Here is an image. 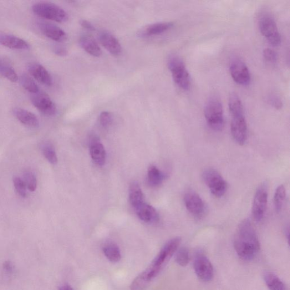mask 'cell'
Masks as SVG:
<instances>
[{
    "mask_svg": "<svg viewBox=\"0 0 290 290\" xmlns=\"http://www.w3.org/2000/svg\"><path fill=\"white\" fill-rule=\"evenodd\" d=\"M234 248L239 258L246 261L252 260L260 250L255 229L248 219L243 220L237 228L234 238Z\"/></svg>",
    "mask_w": 290,
    "mask_h": 290,
    "instance_id": "1",
    "label": "cell"
},
{
    "mask_svg": "<svg viewBox=\"0 0 290 290\" xmlns=\"http://www.w3.org/2000/svg\"><path fill=\"white\" fill-rule=\"evenodd\" d=\"M181 238L176 237L166 243L149 268L140 275L149 283L160 273L179 248Z\"/></svg>",
    "mask_w": 290,
    "mask_h": 290,
    "instance_id": "2",
    "label": "cell"
},
{
    "mask_svg": "<svg viewBox=\"0 0 290 290\" xmlns=\"http://www.w3.org/2000/svg\"><path fill=\"white\" fill-rule=\"evenodd\" d=\"M204 114L207 123L215 131H220L225 127L223 106L217 97L208 99L205 107Z\"/></svg>",
    "mask_w": 290,
    "mask_h": 290,
    "instance_id": "3",
    "label": "cell"
},
{
    "mask_svg": "<svg viewBox=\"0 0 290 290\" xmlns=\"http://www.w3.org/2000/svg\"><path fill=\"white\" fill-rule=\"evenodd\" d=\"M33 11L40 17L60 23L67 22L69 18L68 13L62 8L51 3H36L33 7Z\"/></svg>",
    "mask_w": 290,
    "mask_h": 290,
    "instance_id": "4",
    "label": "cell"
},
{
    "mask_svg": "<svg viewBox=\"0 0 290 290\" xmlns=\"http://www.w3.org/2000/svg\"><path fill=\"white\" fill-rule=\"evenodd\" d=\"M168 67L175 84L183 90L189 89L191 85L190 75L183 61L177 56H171L168 59Z\"/></svg>",
    "mask_w": 290,
    "mask_h": 290,
    "instance_id": "5",
    "label": "cell"
},
{
    "mask_svg": "<svg viewBox=\"0 0 290 290\" xmlns=\"http://www.w3.org/2000/svg\"><path fill=\"white\" fill-rule=\"evenodd\" d=\"M258 24L262 35L270 44L274 46H277L281 43V35L276 22L271 15L268 13L262 14L259 17Z\"/></svg>",
    "mask_w": 290,
    "mask_h": 290,
    "instance_id": "6",
    "label": "cell"
},
{
    "mask_svg": "<svg viewBox=\"0 0 290 290\" xmlns=\"http://www.w3.org/2000/svg\"><path fill=\"white\" fill-rule=\"evenodd\" d=\"M203 179L214 196L220 198L225 195L227 184L220 172L216 170L207 169L203 172Z\"/></svg>",
    "mask_w": 290,
    "mask_h": 290,
    "instance_id": "7",
    "label": "cell"
},
{
    "mask_svg": "<svg viewBox=\"0 0 290 290\" xmlns=\"http://www.w3.org/2000/svg\"><path fill=\"white\" fill-rule=\"evenodd\" d=\"M268 187L266 183L263 182L259 186L254 195L252 213L254 220L260 222L266 215L268 203Z\"/></svg>",
    "mask_w": 290,
    "mask_h": 290,
    "instance_id": "8",
    "label": "cell"
},
{
    "mask_svg": "<svg viewBox=\"0 0 290 290\" xmlns=\"http://www.w3.org/2000/svg\"><path fill=\"white\" fill-rule=\"evenodd\" d=\"M193 268L198 278L203 282L210 281L213 278L214 270L209 259L201 252L196 253Z\"/></svg>",
    "mask_w": 290,
    "mask_h": 290,
    "instance_id": "9",
    "label": "cell"
},
{
    "mask_svg": "<svg viewBox=\"0 0 290 290\" xmlns=\"http://www.w3.org/2000/svg\"><path fill=\"white\" fill-rule=\"evenodd\" d=\"M230 72L234 81L239 85L247 86L251 82V74L247 65L239 58H234L230 64Z\"/></svg>",
    "mask_w": 290,
    "mask_h": 290,
    "instance_id": "10",
    "label": "cell"
},
{
    "mask_svg": "<svg viewBox=\"0 0 290 290\" xmlns=\"http://www.w3.org/2000/svg\"><path fill=\"white\" fill-rule=\"evenodd\" d=\"M231 132L233 139L239 145L246 144L248 137L247 122L244 114L232 116Z\"/></svg>",
    "mask_w": 290,
    "mask_h": 290,
    "instance_id": "11",
    "label": "cell"
},
{
    "mask_svg": "<svg viewBox=\"0 0 290 290\" xmlns=\"http://www.w3.org/2000/svg\"><path fill=\"white\" fill-rule=\"evenodd\" d=\"M31 99L35 108L44 115L53 116L57 113V107L54 101L43 91L33 94Z\"/></svg>",
    "mask_w": 290,
    "mask_h": 290,
    "instance_id": "12",
    "label": "cell"
},
{
    "mask_svg": "<svg viewBox=\"0 0 290 290\" xmlns=\"http://www.w3.org/2000/svg\"><path fill=\"white\" fill-rule=\"evenodd\" d=\"M184 202L187 209L193 216L200 217L204 213L205 203L197 193L193 191L186 193L184 197Z\"/></svg>",
    "mask_w": 290,
    "mask_h": 290,
    "instance_id": "13",
    "label": "cell"
},
{
    "mask_svg": "<svg viewBox=\"0 0 290 290\" xmlns=\"http://www.w3.org/2000/svg\"><path fill=\"white\" fill-rule=\"evenodd\" d=\"M98 39L100 44L111 55L118 57L123 51V48H122L119 40L110 33L108 32H100L98 35Z\"/></svg>",
    "mask_w": 290,
    "mask_h": 290,
    "instance_id": "14",
    "label": "cell"
},
{
    "mask_svg": "<svg viewBox=\"0 0 290 290\" xmlns=\"http://www.w3.org/2000/svg\"><path fill=\"white\" fill-rule=\"evenodd\" d=\"M28 71L30 74L40 83L50 86L53 84L51 75L43 66L38 63H33L28 66Z\"/></svg>",
    "mask_w": 290,
    "mask_h": 290,
    "instance_id": "15",
    "label": "cell"
},
{
    "mask_svg": "<svg viewBox=\"0 0 290 290\" xmlns=\"http://www.w3.org/2000/svg\"><path fill=\"white\" fill-rule=\"evenodd\" d=\"M39 28L42 33L47 38L57 42H62L67 38V34L64 30L54 23L42 22Z\"/></svg>",
    "mask_w": 290,
    "mask_h": 290,
    "instance_id": "16",
    "label": "cell"
},
{
    "mask_svg": "<svg viewBox=\"0 0 290 290\" xmlns=\"http://www.w3.org/2000/svg\"><path fill=\"white\" fill-rule=\"evenodd\" d=\"M90 151L91 159L95 164L99 166H103L106 159V150L97 137H91Z\"/></svg>",
    "mask_w": 290,
    "mask_h": 290,
    "instance_id": "17",
    "label": "cell"
},
{
    "mask_svg": "<svg viewBox=\"0 0 290 290\" xmlns=\"http://www.w3.org/2000/svg\"><path fill=\"white\" fill-rule=\"evenodd\" d=\"M174 27L172 22H160L151 24L141 30L139 33L140 37L147 38L156 36L164 33Z\"/></svg>",
    "mask_w": 290,
    "mask_h": 290,
    "instance_id": "18",
    "label": "cell"
},
{
    "mask_svg": "<svg viewBox=\"0 0 290 290\" xmlns=\"http://www.w3.org/2000/svg\"><path fill=\"white\" fill-rule=\"evenodd\" d=\"M135 210L140 220L145 222L154 223L159 222L160 220L159 213L155 208L145 202L137 207Z\"/></svg>",
    "mask_w": 290,
    "mask_h": 290,
    "instance_id": "19",
    "label": "cell"
},
{
    "mask_svg": "<svg viewBox=\"0 0 290 290\" xmlns=\"http://www.w3.org/2000/svg\"><path fill=\"white\" fill-rule=\"evenodd\" d=\"M0 44L9 48L18 50L30 48L29 44L25 40L8 34H0Z\"/></svg>",
    "mask_w": 290,
    "mask_h": 290,
    "instance_id": "20",
    "label": "cell"
},
{
    "mask_svg": "<svg viewBox=\"0 0 290 290\" xmlns=\"http://www.w3.org/2000/svg\"><path fill=\"white\" fill-rule=\"evenodd\" d=\"M13 113L16 118L23 124L32 128H37L39 121L36 115L27 110L15 109Z\"/></svg>",
    "mask_w": 290,
    "mask_h": 290,
    "instance_id": "21",
    "label": "cell"
},
{
    "mask_svg": "<svg viewBox=\"0 0 290 290\" xmlns=\"http://www.w3.org/2000/svg\"><path fill=\"white\" fill-rule=\"evenodd\" d=\"M79 42L81 47L93 57L98 58L101 55V49L92 37L88 35H83L80 37Z\"/></svg>",
    "mask_w": 290,
    "mask_h": 290,
    "instance_id": "22",
    "label": "cell"
},
{
    "mask_svg": "<svg viewBox=\"0 0 290 290\" xmlns=\"http://www.w3.org/2000/svg\"><path fill=\"white\" fill-rule=\"evenodd\" d=\"M129 197L130 204L135 209L145 202L144 193L139 183L136 181L132 182L130 185Z\"/></svg>",
    "mask_w": 290,
    "mask_h": 290,
    "instance_id": "23",
    "label": "cell"
},
{
    "mask_svg": "<svg viewBox=\"0 0 290 290\" xmlns=\"http://www.w3.org/2000/svg\"><path fill=\"white\" fill-rule=\"evenodd\" d=\"M149 184L152 187L160 186L166 179V175L155 166H150L147 174Z\"/></svg>",
    "mask_w": 290,
    "mask_h": 290,
    "instance_id": "24",
    "label": "cell"
},
{
    "mask_svg": "<svg viewBox=\"0 0 290 290\" xmlns=\"http://www.w3.org/2000/svg\"><path fill=\"white\" fill-rule=\"evenodd\" d=\"M263 278L270 290H287L286 285L276 274L267 272L264 274Z\"/></svg>",
    "mask_w": 290,
    "mask_h": 290,
    "instance_id": "25",
    "label": "cell"
},
{
    "mask_svg": "<svg viewBox=\"0 0 290 290\" xmlns=\"http://www.w3.org/2000/svg\"><path fill=\"white\" fill-rule=\"evenodd\" d=\"M228 106L232 116L244 114V108L242 101L236 94H231L229 98Z\"/></svg>",
    "mask_w": 290,
    "mask_h": 290,
    "instance_id": "26",
    "label": "cell"
},
{
    "mask_svg": "<svg viewBox=\"0 0 290 290\" xmlns=\"http://www.w3.org/2000/svg\"><path fill=\"white\" fill-rule=\"evenodd\" d=\"M103 250L105 256L111 262H117L120 260L121 253L119 247L116 244L113 243L106 244Z\"/></svg>",
    "mask_w": 290,
    "mask_h": 290,
    "instance_id": "27",
    "label": "cell"
},
{
    "mask_svg": "<svg viewBox=\"0 0 290 290\" xmlns=\"http://www.w3.org/2000/svg\"><path fill=\"white\" fill-rule=\"evenodd\" d=\"M286 191L283 185H280L277 188L274 196V205L277 212L282 210L285 199H286Z\"/></svg>",
    "mask_w": 290,
    "mask_h": 290,
    "instance_id": "28",
    "label": "cell"
},
{
    "mask_svg": "<svg viewBox=\"0 0 290 290\" xmlns=\"http://www.w3.org/2000/svg\"><path fill=\"white\" fill-rule=\"evenodd\" d=\"M0 74L12 83L17 82L18 78L16 71L11 65L2 60H0Z\"/></svg>",
    "mask_w": 290,
    "mask_h": 290,
    "instance_id": "29",
    "label": "cell"
},
{
    "mask_svg": "<svg viewBox=\"0 0 290 290\" xmlns=\"http://www.w3.org/2000/svg\"><path fill=\"white\" fill-rule=\"evenodd\" d=\"M43 154L45 159L52 165L57 164L58 160L54 146L50 143H44L42 147Z\"/></svg>",
    "mask_w": 290,
    "mask_h": 290,
    "instance_id": "30",
    "label": "cell"
},
{
    "mask_svg": "<svg viewBox=\"0 0 290 290\" xmlns=\"http://www.w3.org/2000/svg\"><path fill=\"white\" fill-rule=\"evenodd\" d=\"M175 261L180 266L184 267L190 262V252L186 247L177 249L175 252Z\"/></svg>",
    "mask_w": 290,
    "mask_h": 290,
    "instance_id": "31",
    "label": "cell"
},
{
    "mask_svg": "<svg viewBox=\"0 0 290 290\" xmlns=\"http://www.w3.org/2000/svg\"><path fill=\"white\" fill-rule=\"evenodd\" d=\"M21 83L24 89L33 94L39 92V89L34 81L27 74H23L21 77Z\"/></svg>",
    "mask_w": 290,
    "mask_h": 290,
    "instance_id": "32",
    "label": "cell"
},
{
    "mask_svg": "<svg viewBox=\"0 0 290 290\" xmlns=\"http://www.w3.org/2000/svg\"><path fill=\"white\" fill-rule=\"evenodd\" d=\"M23 177V181L28 190L31 192H34L36 190L37 180L34 173L31 171H27L24 172Z\"/></svg>",
    "mask_w": 290,
    "mask_h": 290,
    "instance_id": "33",
    "label": "cell"
},
{
    "mask_svg": "<svg viewBox=\"0 0 290 290\" xmlns=\"http://www.w3.org/2000/svg\"><path fill=\"white\" fill-rule=\"evenodd\" d=\"M14 186L15 189L18 194L23 197L25 198L27 196V187L26 184L21 178L18 177H15L13 179Z\"/></svg>",
    "mask_w": 290,
    "mask_h": 290,
    "instance_id": "34",
    "label": "cell"
},
{
    "mask_svg": "<svg viewBox=\"0 0 290 290\" xmlns=\"http://www.w3.org/2000/svg\"><path fill=\"white\" fill-rule=\"evenodd\" d=\"M100 124L105 128H108L113 123L114 118L110 112H102L99 116Z\"/></svg>",
    "mask_w": 290,
    "mask_h": 290,
    "instance_id": "35",
    "label": "cell"
},
{
    "mask_svg": "<svg viewBox=\"0 0 290 290\" xmlns=\"http://www.w3.org/2000/svg\"><path fill=\"white\" fill-rule=\"evenodd\" d=\"M264 58L268 62L272 63H275L277 60V54L275 50L271 48H267L263 50V52Z\"/></svg>",
    "mask_w": 290,
    "mask_h": 290,
    "instance_id": "36",
    "label": "cell"
},
{
    "mask_svg": "<svg viewBox=\"0 0 290 290\" xmlns=\"http://www.w3.org/2000/svg\"><path fill=\"white\" fill-rule=\"evenodd\" d=\"M267 100L269 104L273 106L274 108L277 110L282 108V101L278 96L274 95H269Z\"/></svg>",
    "mask_w": 290,
    "mask_h": 290,
    "instance_id": "37",
    "label": "cell"
},
{
    "mask_svg": "<svg viewBox=\"0 0 290 290\" xmlns=\"http://www.w3.org/2000/svg\"><path fill=\"white\" fill-rule=\"evenodd\" d=\"M80 23L81 26L84 29L88 30V31L90 32H94L95 31V28L94 25L90 22L89 21H87V20L85 19H81Z\"/></svg>",
    "mask_w": 290,
    "mask_h": 290,
    "instance_id": "38",
    "label": "cell"
},
{
    "mask_svg": "<svg viewBox=\"0 0 290 290\" xmlns=\"http://www.w3.org/2000/svg\"><path fill=\"white\" fill-rule=\"evenodd\" d=\"M54 53L59 57H65L68 54L67 49L63 47L57 46L54 48Z\"/></svg>",
    "mask_w": 290,
    "mask_h": 290,
    "instance_id": "39",
    "label": "cell"
},
{
    "mask_svg": "<svg viewBox=\"0 0 290 290\" xmlns=\"http://www.w3.org/2000/svg\"><path fill=\"white\" fill-rule=\"evenodd\" d=\"M3 268L9 273H11L13 271V264L10 261H6L3 263Z\"/></svg>",
    "mask_w": 290,
    "mask_h": 290,
    "instance_id": "40",
    "label": "cell"
},
{
    "mask_svg": "<svg viewBox=\"0 0 290 290\" xmlns=\"http://www.w3.org/2000/svg\"><path fill=\"white\" fill-rule=\"evenodd\" d=\"M59 290H73V288L68 284H65L60 286Z\"/></svg>",
    "mask_w": 290,
    "mask_h": 290,
    "instance_id": "41",
    "label": "cell"
}]
</instances>
